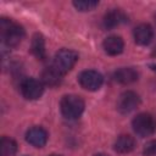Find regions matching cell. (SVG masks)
<instances>
[{"mask_svg": "<svg viewBox=\"0 0 156 156\" xmlns=\"http://www.w3.org/2000/svg\"><path fill=\"white\" fill-rule=\"evenodd\" d=\"M0 33L4 43L7 46H17L24 37L23 27L9 18L0 20Z\"/></svg>", "mask_w": 156, "mask_h": 156, "instance_id": "1", "label": "cell"}, {"mask_svg": "<svg viewBox=\"0 0 156 156\" xmlns=\"http://www.w3.org/2000/svg\"><path fill=\"white\" fill-rule=\"evenodd\" d=\"M85 104L83 101V99L78 95H65L61 99L60 102V108H61V113L63 115V117L68 118V119H76L78 118L83 111H84Z\"/></svg>", "mask_w": 156, "mask_h": 156, "instance_id": "2", "label": "cell"}, {"mask_svg": "<svg viewBox=\"0 0 156 156\" xmlns=\"http://www.w3.org/2000/svg\"><path fill=\"white\" fill-rule=\"evenodd\" d=\"M132 127L135 134L140 138H146L156 132V119L152 115L143 112L136 115L132 121Z\"/></svg>", "mask_w": 156, "mask_h": 156, "instance_id": "3", "label": "cell"}, {"mask_svg": "<svg viewBox=\"0 0 156 156\" xmlns=\"http://www.w3.org/2000/svg\"><path fill=\"white\" fill-rule=\"evenodd\" d=\"M78 60V54L71 49H61L55 54L52 66L62 74L71 71Z\"/></svg>", "mask_w": 156, "mask_h": 156, "instance_id": "4", "label": "cell"}, {"mask_svg": "<svg viewBox=\"0 0 156 156\" xmlns=\"http://www.w3.org/2000/svg\"><path fill=\"white\" fill-rule=\"evenodd\" d=\"M78 82L82 85V88H84L89 91H95L101 88V85L104 83V77L98 71L87 69V71H83L78 76Z\"/></svg>", "mask_w": 156, "mask_h": 156, "instance_id": "5", "label": "cell"}, {"mask_svg": "<svg viewBox=\"0 0 156 156\" xmlns=\"http://www.w3.org/2000/svg\"><path fill=\"white\" fill-rule=\"evenodd\" d=\"M20 89L27 100H37L44 93V84L35 78H26L22 80Z\"/></svg>", "mask_w": 156, "mask_h": 156, "instance_id": "6", "label": "cell"}, {"mask_svg": "<svg viewBox=\"0 0 156 156\" xmlns=\"http://www.w3.org/2000/svg\"><path fill=\"white\" fill-rule=\"evenodd\" d=\"M140 105V98L136 93L127 90L122 93L117 100V110L121 113H129Z\"/></svg>", "mask_w": 156, "mask_h": 156, "instance_id": "7", "label": "cell"}, {"mask_svg": "<svg viewBox=\"0 0 156 156\" xmlns=\"http://www.w3.org/2000/svg\"><path fill=\"white\" fill-rule=\"evenodd\" d=\"M26 140L34 147H43L48 141V132L43 127H32L26 133Z\"/></svg>", "mask_w": 156, "mask_h": 156, "instance_id": "8", "label": "cell"}, {"mask_svg": "<svg viewBox=\"0 0 156 156\" xmlns=\"http://www.w3.org/2000/svg\"><path fill=\"white\" fill-rule=\"evenodd\" d=\"M134 40L138 45H147L154 38V29L147 23H141L134 28Z\"/></svg>", "mask_w": 156, "mask_h": 156, "instance_id": "9", "label": "cell"}, {"mask_svg": "<svg viewBox=\"0 0 156 156\" xmlns=\"http://www.w3.org/2000/svg\"><path fill=\"white\" fill-rule=\"evenodd\" d=\"M127 16L123 11L118 10V9H113L111 11H108L105 16H104V20H102V23H104V27L106 29H113L116 27H118L119 24L127 22Z\"/></svg>", "mask_w": 156, "mask_h": 156, "instance_id": "10", "label": "cell"}, {"mask_svg": "<svg viewBox=\"0 0 156 156\" xmlns=\"http://www.w3.org/2000/svg\"><path fill=\"white\" fill-rule=\"evenodd\" d=\"M102 46H104V50L106 54H108L111 56H116L123 51L124 43H123V39L118 35H110L104 40Z\"/></svg>", "mask_w": 156, "mask_h": 156, "instance_id": "11", "label": "cell"}, {"mask_svg": "<svg viewBox=\"0 0 156 156\" xmlns=\"http://www.w3.org/2000/svg\"><path fill=\"white\" fill-rule=\"evenodd\" d=\"M113 78L116 82L127 85V84L134 83L138 79V72L132 67H122L115 72Z\"/></svg>", "mask_w": 156, "mask_h": 156, "instance_id": "12", "label": "cell"}, {"mask_svg": "<svg viewBox=\"0 0 156 156\" xmlns=\"http://www.w3.org/2000/svg\"><path fill=\"white\" fill-rule=\"evenodd\" d=\"M134 147H135V140L133 136L128 134L119 135L113 144V149L118 154H128L132 150H134Z\"/></svg>", "mask_w": 156, "mask_h": 156, "instance_id": "13", "label": "cell"}, {"mask_svg": "<svg viewBox=\"0 0 156 156\" xmlns=\"http://www.w3.org/2000/svg\"><path fill=\"white\" fill-rule=\"evenodd\" d=\"M62 77H63V74L60 73L52 65L50 67H46L43 71V74H41L43 83H45L49 87H56V85H58L61 83V80H62Z\"/></svg>", "mask_w": 156, "mask_h": 156, "instance_id": "14", "label": "cell"}, {"mask_svg": "<svg viewBox=\"0 0 156 156\" xmlns=\"http://www.w3.org/2000/svg\"><path fill=\"white\" fill-rule=\"evenodd\" d=\"M30 51L38 60L45 58V40L41 34L37 33L33 35L30 41Z\"/></svg>", "mask_w": 156, "mask_h": 156, "instance_id": "15", "label": "cell"}, {"mask_svg": "<svg viewBox=\"0 0 156 156\" xmlns=\"http://www.w3.org/2000/svg\"><path fill=\"white\" fill-rule=\"evenodd\" d=\"M17 151V143L7 136H2L0 140V156H12Z\"/></svg>", "mask_w": 156, "mask_h": 156, "instance_id": "16", "label": "cell"}, {"mask_svg": "<svg viewBox=\"0 0 156 156\" xmlns=\"http://www.w3.org/2000/svg\"><path fill=\"white\" fill-rule=\"evenodd\" d=\"M99 5L95 0H76L73 1V6L79 11H91Z\"/></svg>", "mask_w": 156, "mask_h": 156, "instance_id": "17", "label": "cell"}, {"mask_svg": "<svg viewBox=\"0 0 156 156\" xmlns=\"http://www.w3.org/2000/svg\"><path fill=\"white\" fill-rule=\"evenodd\" d=\"M143 152L146 156H154V155H156V140H151V141L146 143L145 146H144Z\"/></svg>", "mask_w": 156, "mask_h": 156, "instance_id": "18", "label": "cell"}, {"mask_svg": "<svg viewBox=\"0 0 156 156\" xmlns=\"http://www.w3.org/2000/svg\"><path fill=\"white\" fill-rule=\"evenodd\" d=\"M150 68H151L152 71H155V72H156V65H150Z\"/></svg>", "mask_w": 156, "mask_h": 156, "instance_id": "19", "label": "cell"}, {"mask_svg": "<svg viewBox=\"0 0 156 156\" xmlns=\"http://www.w3.org/2000/svg\"><path fill=\"white\" fill-rule=\"evenodd\" d=\"M94 156H108V155H105V154H96V155H94Z\"/></svg>", "mask_w": 156, "mask_h": 156, "instance_id": "20", "label": "cell"}, {"mask_svg": "<svg viewBox=\"0 0 156 156\" xmlns=\"http://www.w3.org/2000/svg\"><path fill=\"white\" fill-rule=\"evenodd\" d=\"M50 156H61V155H50Z\"/></svg>", "mask_w": 156, "mask_h": 156, "instance_id": "21", "label": "cell"}, {"mask_svg": "<svg viewBox=\"0 0 156 156\" xmlns=\"http://www.w3.org/2000/svg\"><path fill=\"white\" fill-rule=\"evenodd\" d=\"M155 18H156V15H155Z\"/></svg>", "mask_w": 156, "mask_h": 156, "instance_id": "22", "label": "cell"}]
</instances>
